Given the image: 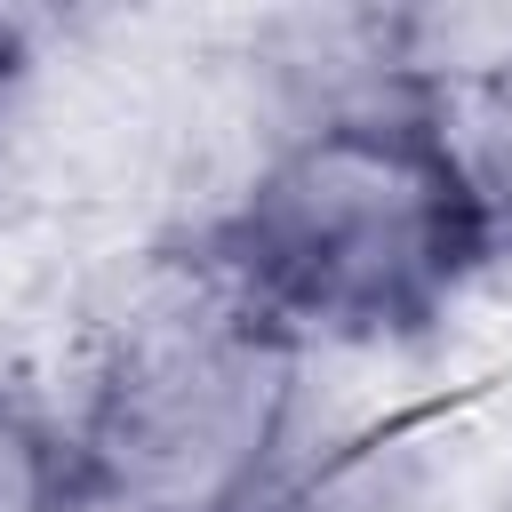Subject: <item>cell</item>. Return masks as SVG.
<instances>
[{
    "label": "cell",
    "mask_w": 512,
    "mask_h": 512,
    "mask_svg": "<svg viewBox=\"0 0 512 512\" xmlns=\"http://www.w3.org/2000/svg\"><path fill=\"white\" fill-rule=\"evenodd\" d=\"M72 496H80L72 440L24 392L0 384V512H72Z\"/></svg>",
    "instance_id": "3"
},
{
    "label": "cell",
    "mask_w": 512,
    "mask_h": 512,
    "mask_svg": "<svg viewBox=\"0 0 512 512\" xmlns=\"http://www.w3.org/2000/svg\"><path fill=\"white\" fill-rule=\"evenodd\" d=\"M216 248L288 344L424 336L488 256L416 96L296 120Z\"/></svg>",
    "instance_id": "1"
},
{
    "label": "cell",
    "mask_w": 512,
    "mask_h": 512,
    "mask_svg": "<svg viewBox=\"0 0 512 512\" xmlns=\"http://www.w3.org/2000/svg\"><path fill=\"white\" fill-rule=\"evenodd\" d=\"M24 72H32L24 24H8V16H0V128H8V112H16V88H24Z\"/></svg>",
    "instance_id": "4"
},
{
    "label": "cell",
    "mask_w": 512,
    "mask_h": 512,
    "mask_svg": "<svg viewBox=\"0 0 512 512\" xmlns=\"http://www.w3.org/2000/svg\"><path fill=\"white\" fill-rule=\"evenodd\" d=\"M416 120H424L440 168L456 176L480 240L496 256H512V56L416 80Z\"/></svg>",
    "instance_id": "2"
}]
</instances>
